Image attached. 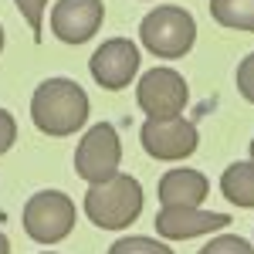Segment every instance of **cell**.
I'll return each mask as SVG.
<instances>
[{"mask_svg":"<svg viewBox=\"0 0 254 254\" xmlns=\"http://www.w3.org/2000/svg\"><path fill=\"white\" fill-rule=\"evenodd\" d=\"M31 119L48 136H75L88 119V95L71 78H44L31 95Z\"/></svg>","mask_w":254,"mask_h":254,"instance_id":"1","label":"cell"},{"mask_svg":"<svg viewBox=\"0 0 254 254\" xmlns=\"http://www.w3.org/2000/svg\"><path fill=\"white\" fill-rule=\"evenodd\" d=\"M142 214V187L136 176L116 173L105 183H92L85 193V217L102 231H126Z\"/></svg>","mask_w":254,"mask_h":254,"instance_id":"2","label":"cell"},{"mask_svg":"<svg viewBox=\"0 0 254 254\" xmlns=\"http://www.w3.org/2000/svg\"><path fill=\"white\" fill-rule=\"evenodd\" d=\"M139 41L156 58L176 61V58H183V55H190V48H193V41H196V20L190 10H183L176 3L156 7L139 24Z\"/></svg>","mask_w":254,"mask_h":254,"instance_id":"3","label":"cell"},{"mask_svg":"<svg viewBox=\"0 0 254 254\" xmlns=\"http://www.w3.org/2000/svg\"><path fill=\"white\" fill-rule=\"evenodd\" d=\"M75 200L61 190H41L24 207V231L38 244H58L75 227Z\"/></svg>","mask_w":254,"mask_h":254,"instance_id":"4","label":"cell"},{"mask_svg":"<svg viewBox=\"0 0 254 254\" xmlns=\"http://www.w3.org/2000/svg\"><path fill=\"white\" fill-rule=\"evenodd\" d=\"M122 163V139L112 122H95L75 149V173L88 183H105L119 173Z\"/></svg>","mask_w":254,"mask_h":254,"instance_id":"5","label":"cell"},{"mask_svg":"<svg viewBox=\"0 0 254 254\" xmlns=\"http://www.w3.org/2000/svg\"><path fill=\"white\" fill-rule=\"evenodd\" d=\"M136 102L149 119H173L187 109V78L173 68H149L136 85Z\"/></svg>","mask_w":254,"mask_h":254,"instance_id":"6","label":"cell"},{"mask_svg":"<svg viewBox=\"0 0 254 254\" xmlns=\"http://www.w3.org/2000/svg\"><path fill=\"white\" fill-rule=\"evenodd\" d=\"M139 142L153 159H187L200 146V132L190 119H146L139 129Z\"/></svg>","mask_w":254,"mask_h":254,"instance_id":"7","label":"cell"},{"mask_svg":"<svg viewBox=\"0 0 254 254\" xmlns=\"http://www.w3.org/2000/svg\"><path fill=\"white\" fill-rule=\"evenodd\" d=\"M139 64H142L139 44L129 38H109L105 44H98V51L88 61L92 78L109 92H122L126 85H132Z\"/></svg>","mask_w":254,"mask_h":254,"instance_id":"8","label":"cell"},{"mask_svg":"<svg viewBox=\"0 0 254 254\" xmlns=\"http://www.w3.org/2000/svg\"><path fill=\"white\" fill-rule=\"evenodd\" d=\"M105 17L102 0H58L51 10V31L64 44H85L98 34Z\"/></svg>","mask_w":254,"mask_h":254,"instance_id":"9","label":"cell"},{"mask_svg":"<svg viewBox=\"0 0 254 254\" xmlns=\"http://www.w3.org/2000/svg\"><path fill=\"white\" fill-rule=\"evenodd\" d=\"M220 227H231V217L207 214L200 207H159L156 214L159 237H170V241H190V237L210 234V231H220Z\"/></svg>","mask_w":254,"mask_h":254,"instance_id":"10","label":"cell"},{"mask_svg":"<svg viewBox=\"0 0 254 254\" xmlns=\"http://www.w3.org/2000/svg\"><path fill=\"white\" fill-rule=\"evenodd\" d=\"M210 193V180L200 170H170L159 180V203L163 207H200Z\"/></svg>","mask_w":254,"mask_h":254,"instance_id":"11","label":"cell"},{"mask_svg":"<svg viewBox=\"0 0 254 254\" xmlns=\"http://www.w3.org/2000/svg\"><path fill=\"white\" fill-rule=\"evenodd\" d=\"M220 193L237 207H254V163H231L220 176Z\"/></svg>","mask_w":254,"mask_h":254,"instance_id":"12","label":"cell"},{"mask_svg":"<svg viewBox=\"0 0 254 254\" xmlns=\"http://www.w3.org/2000/svg\"><path fill=\"white\" fill-rule=\"evenodd\" d=\"M210 17L220 27L254 34V0H210Z\"/></svg>","mask_w":254,"mask_h":254,"instance_id":"13","label":"cell"},{"mask_svg":"<svg viewBox=\"0 0 254 254\" xmlns=\"http://www.w3.org/2000/svg\"><path fill=\"white\" fill-rule=\"evenodd\" d=\"M109 254H173L170 244H163L156 237H119L116 244L109 248Z\"/></svg>","mask_w":254,"mask_h":254,"instance_id":"14","label":"cell"},{"mask_svg":"<svg viewBox=\"0 0 254 254\" xmlns=\"http://www.w3.org/2000/svg\"><path fill=\"white\" fill-rule=\"evenodd\" d=\"M196 254H254V244L244 241V237H237V234H217Z\"/></svg>","mask_w":254,"mask_h":254,"instance_id":"15","label":"cell"},{"mask_svg":"<svg viewBox=\"0 0 254 254\" xmlns=\"http://www.w3.org/2000/svg\"><path fill=\"white\" fill-rule=\"evenodd\" d=\"M14 3H17V10L24 14V20H27V27H31L34 41H41V14H44L48 0H14Z\"/></svg>","mask_w":254,"mask_h":254,"instance_id":"16","label":"cell"},{"mask_svg":"<svg viewBox=\"0 0 254 254\" xmlns=\"http://www.w3.org/2000/svg\"><path fill=\"white\" fill-rule=\"evenodd\" d=\"M237 92L254 105V51L237 64Z\"/></svg>","mask_w":254,"mask_h":254,"instance_id":"17","label":"cell"},{"mask_svg":"<svg viewBox=\"0 0 254 254\" xmlns=\"http://www.w3.org/2000/svg\"><path fill=\"white\" fill-rule=\"evenodd\" d=\"M14 139H17V122L7 109H0V156L14 146Z\"/></svg>","mask_w":254,"mask_h":254,"instance_id":"18","label":"cell"},{"mask_svg":"<svg viewBox=\"0 0 254 254\" xmlns=\"http://www.w3.org/2000/svg\"><path fill=\"white\" fill-rule=\"evenodd\" d=\"M0 254H10V241H7L3 231H0Z\"/></svg>","mask_w":254,"mask_h":254,"instance_id":"19","label":"cell"},{"mask_svg":"<svg viewBox=\"0 0 254 254\" xmlns=\"http://www.w3.org/2000/svg\"><path fill=\"white\" fill-rule=\"evenodd\" d=\"M0 51H3V27H0Z\"/></svg>","mask_w":254,"mask_h":254,"instance_id":"20","label":"cell"},{"mask_svg":"<svg viewBox=\"0 0 254 254\" xmlns=\"http://www.w3.org/2000/svg\"><path fill=\"white\" fill-rule=\"evenodd\" d=\"M251 163H254V139H251Z\"/></svg>","mask_w":254,"mask_h":254,"instance_id":"21","label":"cell"},{"mask_svg":"<svg viewBox=\"0 0 254 254\" xmlns=\"http://www.w3.org/2000/svg\"><path fill=\"white\" fill-rule=\"evenodd\" d=\"M44 254H51V251H44Z\"/></svg>","mask_w":254,"mask_h":254,"instance_id":"22","label":"cell"}]
</instances>
